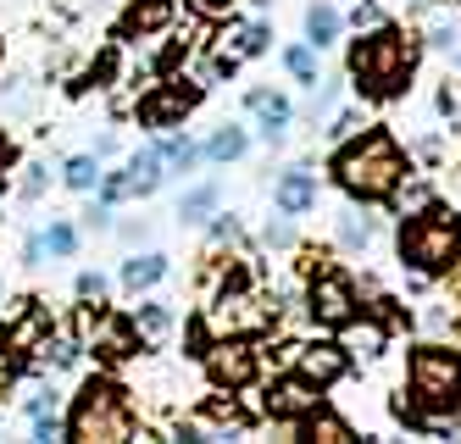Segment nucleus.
Masks as SVG:
<instances>
[{
    "mask_svg": "<svg viewBox=\"0 0 461 444\" xmlns=\"http://www.w3.org/2000/svg\"><path fill=\"white\" fill-rule=\"evenodd\" d=\"M194 100H201V84H167V89H156V95H145L140 100V122L145 128H167V122H178Z\"/></svg>",
    "mask_w": 461,
    "mask_h": 444,
    "instance_id": "1a4fd4ad",
    "label": "nucleus"
},
{
    "mask_svg": "<svg viewBox=\"0 0 461 444\" xmlns=\"http://www.w3.org/2000/svg\"><path fill=\"white\" fill-rule=\"evenodd\" d=\"M45 333H50V317L40 312V305H28V312H23V322L0 333V350H34Z\"/></svg>",
    "mask_w": 461,
    "mask_h": 444,
    "instance_id": "a211bd4d",
    "label": "nucleus"
},
{
    "mask_svg": "<svg viewBox=\"0 0 461 444\" xmlns=\"http://www.w3.org/2000/svg\"><path fill=\"white\" fill-rule=\"evenodd\" d=\"M40 239H45V250H50V256H73V245H78L73 222H50V233H40Z\"/></svg>",
    "mask_w": 461,
    "mask_h": 444,
    "instance_id": "cd10ccee",
    "label": "nucleus"
},
{
    "mask_svg": "<svg viewBox=\"0 0 461 444\" xmlns=\"http://www.w3.org/2000/svg\"><path fill=\"white\" fill-rule=\"evenodd\" d=\"M106 0H68V12H101Z\"/></svg>",
    "mask_w": 461,
    "mask_h": 444,
    "instance_id": "37998d69",
    "label": "nucleus"
},
{
    "mask_svg": "<svg viewBox=\"0 0 461 444\" xmlns=\"http://www.w3.org/2000/svg\"><path fill=\"white\" fill-rule=\"evenodd\" d=\"M106 294V278H101V272H84V278H78V300H101Z\"/></svg>",
    "mask_w": 461,
    "mask_h": 444,
    "instance_id": "2f4dec72",
    "label": "nucleus"
},
{
    "mask_svg": "<svg viewBox=\"0 0 461 444\" xmlns=\"http://www.w3.org/2000/svg\"><path fill=\"white\" fill-rule=\"evenodd\" d=\"M345 350L339 345H294V372L301 378H312L317 389H328V384H339L345 378Z\"/></svg>",
    "mask_w": 461,
    "mask_h": 444,
    "instance_id": "9d476101",
    "label": "nucleus"
},
{
    "mask_svg": "<svg viewBox=\"0 0 461 444\" xmlns=\"http://www.w3.org/2000/svg\"><path fill=\"white\" fill-rule=\"evenodd\" d=\"M334 178L356 200H389L394 189H401V178H406V156H401V145H394L384 128H373V133H361L356 145L339 150Z\"/></svg>",
    "mask_w": 461,
    "mask_h": 444,
    "instance_id": "f257e3e1",
    "label": "nucleus"
},
{
    "mask_svg": "<svg viewBox=\"0 0 461 444\" xmlns=\"http://www.w3.org/2000/svg\"><path fill=\"white\" fill-rule=\"evenodd\" d=\"M250 112H256V122H261V133H267V140H284V128H289V100H284V95L250 89Z\"/></svg>",
    "mask_w": 461,
    "mask_h": 444,
    "instance_id": "2eb2a0df",
    "label": "nucleus"
},
{
    "mask_svg": "<svg viewBox=\"0 0 461 444\" xmlns=\"http://www.w3.org/2000/svg\"><path fill=\"white\" fill-rule=\"evenodd\" d=\"M45 350H50V345H45ZM50 361H56V367H73V361H78V345H73V339H61V345L50 350Z\"/></svg>",
    "mask_w": 461,
    "mask_h": 444,
    "instance_id": "f704fd0d",
    "label": "nucleus"
},
{
    "mask_svg": "<svg viewBox=\"0 0 461 444\" xmlns=\"http://www.w3.org/2000/svg\"><path fill=\"white\" fill-rule=\"evenodd\" d=\"M167 278V261L161 256H134V261H122V289H150V284H161Z\"/></svg>",
    "mask_w": 461,
    "mask_h": 444,
    "instance_id": "6ab92c4d",
    "label": "nucleus"
},
{
    "mask_svg": "<svg viewBox=\"0 0 461 444\" xmlns=\"http://www.w3.org/2000/svg\"><path fill=\"white\" fill-rule=\"evenodd\" d=\"M306 40H312L317 50L339 40V12H334V6H328V0H317V6L306 12Z\"/></svg>",
    "mask_w": 461,
    "mask_h": 444,
    "instance_id": "aec40b11",
    "label": "nucleus"
},
{
    "mask_svg": "<svg viewBox=\"0 0 461 444\" xmlns=\"http://www.w3.org/2000/svg\"><path fill=\"white\" fill-rule=\"evenodd\" d=\"M312 317L322 322V328H350L356 322V294H350V284L345 278H334V272H322V278H312Z\"/></svg>",
    "mask_w": 461,
    "mask_h": 444,
    "instance_id": "423d86ee",
    "label": "nucleus"
},
{
    "mask_svg": "<svg viewBox=\"0 0 461 444\" xmlns=\"http://www.w3.org/2000/svg\"><path fill=\"white\" fill-rule=\"evenodd\" d=\"M61 178H68L73 189H95V184H101V156H73Z\"/></svg>",
    "mask_w": 461,
    "mask_h": 444,
    "instance_id": "a878e982",
    "label": "nucleus"
},
{
    "mask_svg": "<svg viewBox=\"0 0 461 444\" xmlns=\"http://www.w3.org/2000/svg\"><path fill=\"white\" fill-rule=\"evenodd\" d=\"M106 222H112V212H106V200H101V206H89V212H84V228H106Z\"/></svg>",
    "mask_w": 461,
    "mask_h": 444,
    "instance_id": "a19ab883",
    "label": "nucleus"
},
{
    "mask_svg": "<svg viewBox=\"0 0 461 444\" xmlns=\"http://www.w3.org/2000/svg\"><path fill=\"white\" fill-rule=\"evenodd\" d=\"M245 145H250V140H245V128H217L212 140H206V156H212V161H240Z\"/></svg>",
    "mask_w": 461,
    "mask_h": 444,
    "instance_id": "4be33fe9",
    "label": "nucleus"
},
{
    "mask_svg": "<svg viewBox=\"0 0 461 444\" xmlns=\"http://www.w3.org/2000/svg\"><path fill=\"white\" fill-rule=\"evenodd\" d=\"M167 328H173V317L161 312V305H140V312H134V333H150V339H161Z\"/></svg>",
    "mask_w": 461,
    "mask_h": 444,
    "instance_id": "bb28decb",
    "label": "nucleus"
},
{
    "mask_svg": "<svg viewBox=\"0 0 461 444\" xmlns=\"http://www.w3.org/2000/svg\"><path fill=\"white\" fill-rule=\"evenodd\" d=\"M167 23H173V0H140V6L122 17V33L128 40H150V33H161Z\"/></svg>",
    "mask_w": 461,
    "mask_h": 444,
    "instance_id": "4468645a",
    "label": "nucleus"
},
{
    "mask_svg": "<svg viewBox=\"0 0 461 444\" xmlns=\"http://www.w3.org/2000/svg\"><path fill=\"white\" fill-rule=\"evenodd\" d=\"M28 417H34V422L40 417H56V389H40L34 400H28Z\"/></svg>",
    "mask_w": 461,
    "mask_h": 444,
    "instance_id": "7c9ffc66",
    "label": "nucleus"
},
{
    "mask_svg": "<svg viewBox=\"0 0 461 444\" xmlns=\"http://www.w3.org/2000/svg\"><path fill=\"white\" fill-rule=\"evenodd\" d=\"M411 394L422 412H456L461 405V356L445 345H422L411 356Z\"/></svg>",
    "mask_w": 461,
    "mask_h": 444,
    "instance_id": "39448f33",
    "label": "nucleus"
},
{
    "mask_svg": "<svg viewBox=\"0 0 461 444\" xmlns=\"http://www.w3.org/2000/svg\"><path fill=\"white\" fill-rule=\"evenodd\" d=\"M95 350H101L106 361H122V356H134V322L101 317V322H95Z\"/></svg>",
    "mask_w": 461,
    "mask_h": 444,
    "instance_id": "f3484780",
    "label": "nucleus"
},
{
    "mask_svg": "<svg viewBox=\"0 0 461 444\" xmlns=\"http://www.w3.org/2000/svg\"><path fill=\"white\" fill-rule=\"evenodd\" d=\"M23 195H28V200H40V195H45V167H28V178H23Z\"/></svg>",
    "mask_w": 461,
    "mask_h": 444,
    "instance_id": "72a5a7b5",
    "label": "nucleus"
},
{
    "mask_svg": "<svg viewBox=\"0 0 461 444\" xmlns=\"http://www.w3.org/2000/svg\"><path fill=\"white\" fill-rule=\"evenodd\" d=\"M217 212V184H194V189H184V200H178V222H206Z\"/></svg>",
    "mask_w": 461,
    "mask_h": 444,
    "instance_id": "412c9836",
    "label": "nucleus"
},
{
    "mask_svg": "<svg viewBox=\"0 0 461 444\" xmlns=\"http://www.w3.org/2000/svg\"><path fill=\"white\" fill-rule=\"evenodd\" d=\"M411 40L401 28H389V23H373V33H361V40L350 45V78L361 84V95H401L406 78H411Z\"/></svg>",
    "mask_w": 461,
    "mask_h": 444,
    "instance_id": "f03ea898",
    "label": "nucleus"
},
{
    "mask_svg": "<svg viewBox=\"0 0 461 444\" xmlns=\"http://www.w3.org/2000/svg\"><path fill=\"white\" fill-rule=\"evenodd\" d=\"M68 433L84 439V444H122L134 433V412H128V400L117 384L95 378L84 384V394L73 400V417H68Z\"/></svg>",
    "mask_w": 461,
    "mask_h": 444,
    "instance_id": "20e7f679",
    "label": "nucleus"
},
{
    "mask_svg": "<svg viewBox=\"0 0 461 444\" xmlns=\"http://www.w3.org/2000/svg\"><path fill=\"white\" fill-rule=\"evenodd\" d=\"M284 67H289L301 84L317 89V45H312V40H306V45H289V50H284Z\"/></svg>",
    "mask_w": 461,
    "mask_h": 444,
    "instance_id": "5701e85b",
    "label": "nucleus"
},
{
    "mask_svg": "<svg viewBox=\"0 0 461 444\" xmlns=\"http://www.w3.org/2000/svg\"><path fill=\"white\" fill-rule=\"evenodd\" d=\"M301 439H317V444H350V422L334 417V412H322V405H312V412L301 417Z\"/></svg>",
    "mask_w": 461,
    "mask_h": 444,
    "instance_id": "dca6fc26",
    "label": "nucleus"
},
{
    "mask_svg": "<svg viewBox=\"0 0 461 444\" xmlns=\"http://www.w3.org/2000/svg\"><path fill=\"white\" fill-rule=\"evenodd\" d=\"M356 345H367V356H378V345H384V333H378V328H356Z\"/></svg>",
    "mask_w": 461,
    "mask_h": 444,
    "instance_id": "ea45409f",
    "label": "nucleus"
},
{
    "mask_svg": "<svg viewBox=\"0 0 461 444\" xmlns=\"http://www.w3.org/2000/svg\"><path fill=\"white\" fill-rule=\"evenodd\" d=\"M206 367H212V378H217V384H228V389H245V384L256 378V350L245 345L240 333H228V339H217V345H212Z\"/></svg>",
    "mask_w": 461,
    "mask_h": 444,
    "instance_id": "6e6552de",
    "label": "nucleus"
},
{
    "mask_svg": "<svg viewBox=\"0 0 461 444\" xmlns=\"http://www.w3.org/2000/svg\"><path fill=\"white\" fill-rule=\"evenodd\" d=\"M367 239H373L367 217H361V212H339V245L345 250H367Z\"/></svg>",
    "mask_w": 461,
    "mask_h": 444,
    "instance_id": "b1692460",
    "label": "nucleus"
},
{
    "mask_svg": "<svg viewBox=\"0 0 461 444\" xmlns=\"http://www.w3.org/2000/svg\"><path fill=\"white\" fill-rule=\"evenodd\" d=\"M128 195V173H101V200L112 206V200H122Z\"/></svg>",
    "mask_w": 461,
    "mask_h": 444,
    "instance_id": "c756f323",
    "label": "nucleus"
},
{
    "mask_svg": "<svg viewBox=\"0 0 461 444\" xmlns=\"http://www.w3.org/2000/svg\"><path fill=\"white\" fill-rule=\"evenodd\" d=\"M350 23H356V28H373V23H378V6H373V0H361V6L350 12Z\"/></svg>",
    "mask_w": 461,
    "mask_h": 444,
    "instance_id": "e433bc0d",
    "label": "nucleus"
},
{
    "mask_svg": "<svg viewBox=\"0 0 461 444\" xmlns=\"http://www.w3.org/2000/svg\"><path fill=\"white\" fill-rule=\"evenodd\" d=\"M161 161H167L173 173H194V161H201V150H194V145L184 140V133H173V140L161 145Z\"/></svg>",
    "mask_w": 461,
    "mask_h": 444,
    "instance_id": "393cba45",
    "label": "nucleus"
},
{
    "mask_svg": "<svg viewBox=\"0 0 461 444\" xmlns=\"http://www.w3.org/2000/svg\"><path fill=\"white\" fill-rule=\"evenodd\" d=\"M261 50H267V28H261V23L240 28V40H234V56H261Z\"/></svg>",
    "mask_w": 461,
    "mask_h": 444,
    "instance_id": "c85d7f7f",
    "label": "nucleus"
},
{
    "mask_svg": "<svg viewBox=\"0 0 461 444\" xmlns=\"http://www.w3.org/2000/svg\"><path fill=\"white\" fill-rule=\"evenodd\" d=\"M461 256V222L445 212V206H417V217L401 228V261L417 272V278H434L450 261Z\"/></svg>",
    "mask_w": 461,
    "mask_h": 444,
    "instance_id": "7ed1b4c3",
    "label": "nucleus"
},
{
    "mask_svg": "<svg viewBox=\"0 0 461 444\" xmlns=\"http://www.w3.org/2000/svg\"><path fill=\"white\" fill-rule=\"evenodd\" d=\"M356 128H361V117H356V112H339V117H334V128H328V140H350Z\"/></svg>",
    "mask_w": 461,
    "mask_h": 444,
    "instance_id": "473e14b6",
    "label": "nucleus"
},
{
    "mask_svg": "<svg viewBox=\"0 0 461 444\" xmlns=\"http://www.w3.org/2000/svg\"><path fill=\"white\" fill-rule=\"evenodd\" d=\"M261 322H267V312H261L245 289H222L212 300V333L217 339H228V333H256Z\"/></svg>",
    "mask_w": 461,
    "mask_h": 444,
    "instance_id": "0eeeda50",
    "label": "nucleus"
},
{
    "mask_svg": "<svg viewBox=\"0 0 461 444\" xmlns=\"http://www.w3.org/2000/svg\"><path fill=\"white\" fill-rule=\"evenodd\" d=\"M394 195H401V189H394ZM406 212H417V206H428V184H406Z\"/></svg>",
    "mask_w": 461,
    "mask_h": 444,
    "instance_id": "c9c22d12",
    "label": "nucleus"
},
{
    "mask_svg": "<svg viewBox=\"0 0 461 444\" xmlns=\"http://www.w3.org/2000/svg\"><path fill=\"white\" fill-rule=\"evenodd\" d=\"M312 405H322V389L312 378H301V372H294V378H278L267 389V412L273 417H306Z\"/></svg>",
    "mask_w": 461,
    "mask_h": 444,
    "instance_id": "9b49d317",
    "label": "nucleus"
},
{
    "mask_svg": "<svg viewBox=\"0 0 461 444\" xmlns=\"http://www.w3.org/2000/svg\"><path fill=\"white\" fill-rule=\"evenodd\" d=\"M161 167H167V161H161V145L134 150V156H128V195H156L161 178H167Z\"/></svg>",
    "mask_w": 461,
    "mask_h": 444,
    "instance_id": "ddd939ff",
    "label": "nucleus"
},
{
    "mask_svg": "<svg viewBox=\"0 0 461 444\" xmlns=\"http://www.w3.org/2000/svg\"><path fill=\"white\" fill-rule=\"evenodd\" d=\"M6 156H12V145H6V140H0V161H6Z\"/></svg>",
    "mask_w": 461,
    "mask_h": 444,
    "instance_id": "c03bdc74",
    "label": "nucleus"
},
{
    "mask_svg": "<svg viewBox=\"0 0 461 444\" xmlns=\"http://www.w3.org/2000/svg\"><path fill=\"white\" fill-rule=\"evenodd\" d=\"M212 233H217V239H240V222H234V217H217Z\"/></svg>",
    "mask_w": 461,
    "mask_h": 444,
    "instance_id": "79ce46f5",
    "label": "nucleus"
},
{
    "mask_svg": "<svg viewBox=\"0 0 461 444\" xmlns=\"http://www.w3.org/2000/svg\"><path fill=\"white\" fill-rule=\"evenodd\" d=\"M23 261H28V267H40V261H45V239H40V233L23 245Z\"/></svg>",
    "mask_w": 461,
    "mask_h": 444,
    "instance_id": "58836bf2",
    "label": "nucleus"
},
{
    "mask_svg": "<svg viewBox=\"0 0 461 444\" xmlns=\"http://www.w3.org/2000/svg\"><path fill=\"white\" fill-rule=\"evenodd\" d=\"M267 245H278V250H284V245H294V233H289V222H267Z\"/></svg>",
    "mask_w": 461,
    "mask_h": 444,
    "instance_id": "4c0bfd02",
    "label": "nucleus"
},
{
    "mask_svg": "<svg viewBox=\"0 0 461 444\" xmlns=\"http://www.w3.org/2000/svg\"><path fill=\"white\" fill-rule=\"evenodd\" d=\"M273 200H278V212H289V217L312 212V206H317V184H312V173H306V167H289V173L278 178V189H273Z\"/></svg>",
    "mask_w": 461,
    "mask_h": 444,
    "instance_id": "f8f14e48",
    "label": "nucleus"
}]
</instances>
